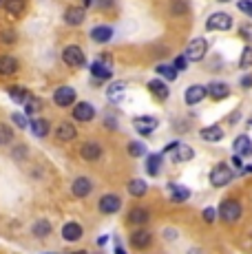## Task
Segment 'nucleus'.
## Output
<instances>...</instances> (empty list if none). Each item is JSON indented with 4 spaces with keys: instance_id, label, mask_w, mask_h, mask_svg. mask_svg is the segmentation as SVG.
I'll list each match as a JSON object with an SVG mask.
<instances>
[{
    "instance_id": "nucleus-1",
    "label": "nucleus",
    "mask_w": 252,
    "mask_h": 254,
    "mask_svg": "<svg viewBox=\"0 0 252 254\" xmlns=\"http://www.w3.org/2000/svg\"><path fill=\"white\" fill-rule=\"evenodd\" d=\"M219 217L224 219L226 223H235L237 219L241 217V203L237 199H226L219 206Z\"/></svg>"
},
{
    "instance_id": "nucleus-2",
    "label": "nucleus",
    "mask_w": 252,
    "mask_h": 254,
    "mask_svg": "<svg viewBox=\"0 0 252 254\" xmlns=\"http://www.w3.org/2000/svg\"><path fill=\"white\" fill-rule=\"evenodd\" d=\"M206 51H208V42L203 40V38H195V40L188 42L184 56L188 58V62H199V60L206 58Z\"/></svg>"
},
{
    "instance_id": "nucleus-3",
    "label": "nucleus",
    "mask_w": 252,
    "mask_h": 254,
    "mask_svg": "<svg viewBox=\"0 0 252 254\" xmlns=\"http://www.w3.org/2000/svg\"><path fill=\"white\" fill-rule=\"evenodd\" d=\"M232 182V168L228 164H217L210 173V184L215 188H221V186H228Z\"/></svg>"
},
{
    "instance_id": "nucleus-4",
    "label": "nucleus",
    "mask_w": 252,
    "mask_h": 254,
    "mask_svg": "<svg viewBox=\"0 0 252 254\" xmlns=\"http://www.w3.org/2000/svg\"><path fill=\"white\" fill-rule=\"evenodd\" d=\"M206 27L208 31H228L232 27V18L226 11H217L206 20Z\"/></svg>"
},
{
    "instance_id": "nucleus-5",
    "label": "nucleus",
    "mask_w": 252,
    "mask_h": 254,
    "mask_svg": "<svg viewBox=\"0 0 252 254\" xmlns=\"http://www.w3.org/2000/svg\"><path fill=\"white\" fill-rule=\"evenodd\" d=\"M62 60H64L66 66H84L86 58L77 45H69V47H64V51H62Z\"/></svg>"
},
{
    "instance_id": "nucleus-6",
    "label": "nucleus",
    "mask_w": 252,
    "mask_h": 254,
    "mask_svg": "<svg viewBox=\"0 0 252 254\" xmlns=\"http://www.w3.org/2000/svg\"><path fill=\"white\" fill-rule=\"evenodd\" d=\"M77 93L73 86H60V89H56V93H53V102H56L60 109H66V106H71L75 102Z\"/></svg>"
},
{
    "instance_id": "nucleus-7",
    "label": "nucleus",
    "mask_w": 252,
    "mask_h": 254,
    "mask_svg": "<svg viewBox=\"0 0 252 254\" xmlns=\"http://www.w3.org/2000/svg\"><path fill=\"white\" fill-rule=\"evenodd\" d=\"M133 126H135V130H137L139 135H151L153 130L159 126V122L155 120L153 115H144V117H135Z\"/></svg>"
},
{
    "instance_id": "nucleus-8",
    "label": "nucleus",
    "mask_w": 252,
    "mask_h": 254,
    "mask_svg": "<svg viewBox=\"0 0 252 254\" xmlns=\"http://www.w3.org/2000/svg\"><path fill=\"white\" fill-rule=\"evenodd\" d=\"M98 208H100L102 214H115L120 208H122V199H120L118 194H104V197L100 199Z\"/></svg>"
},
{
    "instance_id": "nucleus-9",
    "label": "nucleus",
    "mask_w": 252,
    "mask_h": 254,
    "mask_svg": "<svg viewBox=\"0 0 252 254\" xmlns=\"http://www.w3.org/2000/svg\"><path fill=\"white\" fill-rule=\"evenodd\" d=\"M206 95H208L206 86L192 84V86H188V89H186V93H184V100H186L188 106H195V104H199V102H203V97H206Z\"/></svg>"
},
{
    "instance_id": "nucleus-10",
    "label": "nucleus",
    "mask_w": 252,
    "mask_h": 254,
    "mask_svg": "<svg viewBox=\"0 0 252 254\" xmlns=\"http://www.w3.org/2000/svg\"><path fill=\"white\" fill-rule=\"evenodd\" d=\"M89 38L93 42H98V45H106V42L113 38V29L106 27V24H98V27H93L89 31Z\"/></svg>"
},
{
    "instance_id": "nucleus-11",
    "label": "nucleus",
    "mask_w": 252,
    "mask_h": 254,
    "mask_svg": "<svg viewBox=\"0 0 252 254\" xmlns=\"http://www.w3.org/2000/svg\"><path fill=\"white\" fill-rule=\"evenodd\" d=\"M73 117L77 122H91L95 117V109L89 104V102H77L73 106Z\"/></svg>"
},
{
    "instance_id": "nucleus-12",
    "label": "nucleus",
    "mask_w": 252,
    "mask_h": 254,
    "mask_svg": "<svg viewBox=\"0 0 252 254\" xmlns=\"http://www.w3.org/2000/svg\"><path fill=\"white\" fill-rule=\"evenodd\" d=\"M80 155L84 162H98L102 157V146L95 144V141H86V144L80 148Z\"/></svg>"
},
{
    "instance_id": "nucleus-13",
    "label": "nucleus",
    "mask_w": 252,
    "mask_h": 254,
    "mask_svg": "<svg viewBox=\"0 0 252 254\" xmlns=\"http://www.w3.org/2000/svg\"><path fill=\"white\" fill-rule=\"evenodd\" d=\"M153 243V234L151 230H144V228H139V230H135L130 234V246L133 248H148Z\"/></svg>"
},
{
    "instance_id": "nucleus-14",
    "label": "nucleus",
    "mask_w": 252,
    "mask_h": 254,
    "mask_svg": "<svg viewBox=\"0 0 252 254\" xmlns=\"http://www.w3.org/2000/svg\"><path fill=\"white\" fill-rule=\"evenodd\" d=\"M91 188H93V184L86 177H77V179H73V184H71V192H73V197H77V199L86 197V194L91 192Z\"/></svg>"
},
{
    "instance_id": "nucleus-15",
    "label": "nucleus",
    "mask_w": 252,
    "mask_h": 254,
    "mask_svg": "<svg viewBox=\"0 0 252 254\" xmlns=\"http://www.w3.org/2000/svg\"><path fill=\"white\" fill-rule=\"evenodd\" d=\"M208 95L215 102L226 100V97L230 95V86H228L226 82H210V84H208Z\"/></svg>"
},
{
    "instance_id": "nucleus-16",
    "label": "nucleus",
    "mask_w": 252,
    "mask_h": 254,
    "mask_svg": "<svg viewBox=\"0 0 252 254\" xmlns=\"http://www.w3.org/2000/svg\"><path fill=\"white\" fill-rule=\"evenodd\" d=\"M86 13H84V7H71L64 11V22L71 24V27H80L84 22Z\"/></svg>"
},
{
    "instance_id": "nucleus-17",
    "label": "nucleus",
    "mask_w": 252,
    "mask_h": 254,
    "mask_svg": "<svg viewBox=\"0 0 252 254\" xmlns=\"http://www.w3.org/2000/svg\"><path fill=\"white\" fill-rule=\"evenodd\" d=\"M232 150H235L239 157H250V155H252V141H250V137H246V135L237 137L235 141H232Z\"/></svg>"
},
{
    "instance_id": "nucleus-18",
    "label": "nucleus",
    "mask_w": 252,
    "mask_h": 254,
    "mask_svg": "<svg viewBox=\"0 0 252 254\" xmlns=\"http://www.w3.org/2000/svg\"><path fill=\"white\" fill-rule=\"evenodd\" d=\"M148 91L153 93L157 100H168V95H171V91H168V84H166V80H151L148 82Z\"/></svg>"
},
{
    "instance_id": "nucleus-19",
    "label": "nucleus",
    "mask_w": 252,
    "mask_h": 254,
    "mask_svg": "<svg viewBox=\"0 0 252 254\" xmlns=\"http://www.w3.org/2000/svg\"><path fill=\"white\" fill-rule=\"evenodd\" d=\"M80 237H82V226H80V223L69 221V223H64V226H62V239H64V241L73 243Z\"/></svg>"
},
{
    "instance_id": "nucleus-20",
    "label": "nucleus",
    "mask_w": 252,
    "mask_h": 254,
    "mask_svg": "<svg viewBox=\"0 0 252 254\" xmlns=\"http://www.w3.org/2000/svg\"><path fill=\"white\" fill-rule=\"evenodd\" d=\"M173 150H175V155H173V162H175V164L190 162L192 155H195V150H192L190 146H186V144H177Z\"/></svg>"
},
{
    "instance_id": "nucleus-21",
    "label": "nucleus",
    "mask_w": 252,
    "mask_h": 254,
    "mask_svg": "<svg viewBox=\"0 0 252 254\" xmlns=\"http://www.w3.org/2000/svg\"><path fill=\"white\" fill-rule=\"evenodd\" d=\"M56 135H58V139L60 141H71V139H75L77 130H75V126L71 124V122H62V124L56 128Z\"/></svg>"
},
{
    "instance_id": "nucleus-22",
    "label": "nucleus",
    "mask_w": 252,
    "mask_h": 254,
    "mask_svg": "<svg viewBox=\"0 0 252 254\" xmlns=\"http://www.w3.org/2000/svg\"><path fill=\"white\" fill-rule=\"evenodd\" d=\"M106 95H109L111 102H122V97L126 95V84L124 82H113V84H109V89H106Z\"/></svg>"
},
{
    "instance_id": "nucleus-23",
    "label": "nucleus",
    "mask_w": 252,
    "mask_h": 254,
    "mask_svg": "<svg viewBox=\"0 0 252 254\" xmlns=\"http://www.w3.org/2000/svg\"><path fill=\"white\" fill-rule=\"evenodd\" d=\"M199 137L201 139H206V141H221L224 139V128L221 126H206V128H201V133H199Z\"/></svg>"
},
{
    "instance_id": "nucleus-24",
    "label": "nucleus",
    "mask_w": 252,
    "mask_h": 254,
    "mask_svg": "<svg viewBox=\"0 0 252 254\" xmlns=\"http://www.w3.org/2000/svg\"><path fill=\"white\" fill-rule=\"evenodd\" d=\"M29 126H31V130H33V135H36V137H47V135H49V130H51V124L47 120H42V117L31 120V122H29Z\"/></svg>"
},
{
    "instance_id": "nucleus-25",
    "label": "nucleus",
    "mask_w": 252,
    "mask_h": 254,
    "mask_svg": "<svg viewBox=\"0 0 252 254\" xmlns=\"http://www.w3.org/2000/svg\"><path fill=\"white\" fill-rule=\"evenodd\" d=\"M128 223H130V226H146V223H148V210L133 208L128 212Z\"/></svg>"
},
{
    "instance_id": "nucleus-26",
    "label": "nucleus",
    "mask_w": 252,
    "mask_h": 254,
    "mask_svg": "<svg viewBox=\"0 0 252 254\" xmlns=\"http://www.w3.org/2000/svg\"><path fill=\"white\" fill-rule=\"evenodd\" d=\"M18 71V60L13 56H0V73L2 75H13Z\"/></svg>"
},
{
    "instance_id": "nucleus-27",
    "label": "nucleus",
    "mask_w": 252,
    "mask_h": 254,
    "mask_svg": "<svg viewBox=\"0 0 252 254\" xmlns=\"http://www.w3.org/2000/svg\"><path fill=\"white\" fill-rule=\"evenodd\" d=\"M89 69H91V75H93L95 80H111V77H113L111 69L106 64H102V62H93Z\"/></svg>"
},
{
    "instance_id": "nucleus-28",
    "label": "nucleus",
    "mask_w": 252,
    "mask_h": 254,
    "mask_svg": "<svg viewBox=\"0 0 252 254\" xmlns=\"http://www.w3.org/2000/svg\"><path fill=\"white\" fill-rule=\"evenodd\" d=\"M162 162H164V155L162 153H155V155H148L146 159V170L148 175H159V170H162Z\"/></svg>"
},
{
    "instance_id": "nucleus-29",
    "label": "nucleus",
    "mask_w": 252,
    "mask_h": 254,
    "mask_svg": "<svg viewBox=\"0 0 252 254\" xmlns=\"http://www.w3.org/2000/svg\"><path fill=\"white\" fill-rule=\"evenodd\" d=\"M155 71H157V75L166 82H173L177 77V69L173 64H159V66H155Z\"/></svg>"
},
{
    "instance_id": "nucleus-30",
    "label": "nucleus",
    "mask_w": 252,
    "mask_h": 254,
    "mask_svg": "<svg viewBox=\"0 0 252 254\" xmlns=\"http://www.w3.org/2000/svg\"><path fill=\"white\" fill-rule=\"evenodd\" d=\"M148 190V184L144 182V179H133V182L128 184V192L133 194V197H144Z\"/></svg>"
},
{
    "instance_id": "nucleus-31",
    "label": "nucleus",
    "mask_w": 252,
    "mask_h": 254,
    "mask_svg": "<svg viewBox=\"0 0 252 254\" xmlns=\"http://www.w3.org/2000/svg\"><path fill=\"white\" fill-rule=\"evenodd\" d=\"M168 188L173 190V194H171V199L173 201H186L188 197H190V190L186 188V186H177V184H171Z\"/></svg>"
},
{
    "instance_id": "nucleus-32",
    "label": "nucleus",
    "mask_w": 252,
    "mask_h": 254,
    "mask_svg": "<svg viewBox=\"0 0 252 254\" xmlns=\"http://www.w3.org/2000/svg\"><path fill=\"white\" fill-rule=\"evenodd\" d=\"M9 97H11L13 104H22V106H25V102L29 100V91L20 89V86H13V89H9Z\"/></svg>"
},
{
    "instance_id": "nucleus-33",
    "label": "nucleus",
    "mask_w": 252,
    "mask_h": 254,
    "mask_svg": "<svg viewBox=\"0 0 252 254\" xmlns=\"http://www.w3.org/2000/svg\"><path fill=\"white\" fill-rule=\"evenodd\" d=\"M42 111V100L40 97H31L29 95V100L25 102V113L27 115H38Z\"/></svg>"
},
{
    "instance_id": "nucleus-34",
    "label": "nucleus",
    "mask_w": 252,
    "mask_h": 254,
    "mask_svg": "<svg viewBox=\"0 0 252 254\" xmlns=\"http://www.w3.org/2000/svg\"><path fill=\"white\" fill-rule=\"evenodd\" d=\"M31 232L36 234L38 239H42V237H47V234L51 232V223L47 221V219H40V221H36L33 223V228H31Z\"/></svg>"
},
{
    "instance_id": "nucleus-35",
    "label": "nucleus",
    "mask_w": 252,
    "mask_h": 254,
    "mask_svg": "<svg viewBox=\"0 0 252 254\" xmlns=\"http://www.w3.org/2000/svg\"><path fill=\"white\" fill-rule=\"evenodd\" d=\"M2 4L11 16H20L22 9H25V0H2Z\"/></svg>"
},
{
    "instance_id": "nucleus-36",
    "label": "nucleus",
    "mask_w": 252,
    "mask_h": 254,
    "mask_svg": "<svg viewBox=\"0 0 252 254\" xmlns=\"http://www.w3.org/2000/svg\"><path fill=\"white\" fill-rule=\"evenodd\" d=\"M128 155L130 157H142V155H146V146L137 144V141H130L128 144Z\"/></svg>"
},
{
    "instance_id": "nucleus-37",
    "label": "nucleus",
    "mask_w": 252,
    "mask_h": 254,
    "mask_svg": "<svg viewBox=\"0 0 252 254\" xmlns=\"http://www.w3.org/2000/svg\"><path fill=\"white\" fill-rule=\"evenodd\" d=\"M239 66H241V69H250V66H252V47L250 45L244 49V53H241Z\"/></svg>"
},
{
    "instance_id": "nucleus-38",
    "label": "nucleus",
    "mask_w": 252,
    "mask_h": 254,
    "mask_svg": "<svg viewBox=\"0 0 252 254\" xmlns=\"http://www.w3.org/2000/svg\"><path fill=\"white\" fill-rule=\"evenodd\" d=\"M11 139H13V133H11V128L9 126H0V144H11Z\"/></svg>"
},
{
    "instance_id": "nucleus-39",
    "label": "nucleus",
    "mask_w": 252,
    "mask_h": 254,
    "mask_svg": "<svg viewBox=\"0 0 252 254\" xmlns=\"http://www.w3.org/2000/svg\"><path fill=\"white\" fill-rule=\"evenodd\" d=\"M11 120H13V124L20 126V128H27V126H29L27 113H13V115H11Z\"/></svg>"
},
{
    "instance_id": "nucleus-40",
    "label": "nucleus",
    "mask_w": 252,
    "mask_h": 254,
    "mask_svg": "<svg viewBox=\"0 0 252 254\" xmlns=\"http://www.w3.org/2000/svg\"><path fill=\"white\" fill-rule=\"evenodd\" d=\"M173 66H175L179 73L186 71V69H188V58H186V56H177V58H175V62H173Z\"/></svg>"
},
{
    "instance_id": "nucleus-41",
    "label": "nucleus",
    "mask_w": 252,
    "mask_h": 254,
    "mask_svg": "<svg viewBox=\"0 0 252 254\" xmlns=\"http://www.w3.org/2000/svg\"><path fill=\"white\" fill-rule=\"evenodd\" d=\"M237 7H239L241 11L248 13V16L252 18V0H239V2H237Z\"/></svg>"
},
{
    "instance_id": "nucleus-42",
    "label": "nucleus",
    "mask_w": 252,
    "mask_h": 254,
    "mask_svg": "<svg viewBox=\"0 0 252 254\" xmlns=\"http://www.w3.org/2000/svg\"><path fill=\"white\" fill-rule=\"evenodd\" d=\"M203 219H206V223H215L217 210L215 208H206V210H203Z\"/></svg>"
},
{
    "instance_id": "nucleus-43",
    "label": "nucleus",
    "mask_w": 252,
    "mask_h": 254,
    "mask_svg": "<svg viewBox=\"0 0 252 254\" xmlns=\"http://www.w3.org/2000/svg\"><path fill=\"white\" fill-rule=\"evenodd\" d=\"M2 42H7V45H13V42H16V33L13 31H2Z\"/></svg>"
},
{
    "instance_id": "nucleus-44",
    "label": "nucleus",
    "mask_w": 252,
    "mask_h": 254,
    "mask_svg": "<svg viewBox=\"0 0 252 254\" xmlns=\"http://www.w3.org/2000/svg\"><path fill=\"white\" fill-rule=\"evenodd\" d=\"M241 36H244L246 40L252 42V27H250V24H244V27H241Z\"/></svg>"
},
{
    "instance_id": "nucleus-45",
    "label": "nucleus",
    "mask_w": 252,
    "mask_h": 254,
    "mask_svg": "<svg viewBox=\"0 0 252 254\" xmlns=\"http://www.w3.org/2000/svg\"><path fill=\"white\" fill-rule=\"evenodd\" d=\"M241 86H244V89H250L252 86V75H246L244 80H241Z\"/></svg>"
},
{
    "instance_id": "nucleus-46",
    "label": "nucleus",
    "mask_w": 252,
    "mask_h": 254,
    "mask_svg": "<svg viewBox=\"0 0 252 254\" xmlns=\"http://www.w3.org/2000/svg\"><path fill=\"white\" fill-rule=\"evenodd\" d=\"M25 146H22V148H16V153H13V155H16V157H25Z\"/></svg>"
},
{
    "instance_id": "nucleus-47",
    "label": "nucleus",
    "mask_w": 252,
    "mask_h": 254,
    "mask_svg": "<svg viewBox=\"0 0 252 254\" xmlns=\"http://www.w3.org/2000/svg\"><path fill=\"white\" fill-rule=\"evenodd\" d=\"M232 164H235L237 168H241V157H239V155H237V157H232Z\"/></svg>"
},
{
    "instance_id": "nucleus-48",
    "label": "nucleus",
    "mask_w": 252,
    "mask_h": 254,
    "mask_svg": "<svg viewBox=\"0 0 252 254\" xmlns=\"http://www.w3.org/2000/svg\"><path fill=\"white\" fill-rule=\"evenodd\" d=\"M111 2H113V0H100V4H102V7H106V4H111Z\"/></svg>"
},
{
    "instance_id": "nucleus-49",
    "label": "nucleus",
    "mask_w": 252,
    "mask_h": 254,
    "mask_svg": "<svg viewBox=\"0 0 252 254\" xmlns=\"http://www.w3.org/2000/svg\"><path fill=\"white\" fill-rule=\"evenodd\" d=\"M244 173H252V166H244Z\"/></svg>"
},
{
    "instance_id": "nucleus-50",
    "label": "nucleus",
    "mask_w": 252,
    "mask_h": 254,
    "mask_svg": "<svg viewBox=\"0 0 252 254\" xmlns=\"http://www.w3.org/2000/svg\"><path fill=\"white\" fill-rule=\"evenodd\" d=\"M115 254H126V252L122 250V248H115Z\"/></svg>"
},
{
    "instance_id": "nucleus-51",
    "label": "nucleus",
    "mask_w": 252,
    "mask_h": 254,
    "mask_svg": "<svg viewBox=\"0 0 252 254\" xmlns=\"http://www.w3.org/2000/svg\"><path fill=\"white\" fill-rule=\"evenodd\" d=\"M95 0H84V7H89V4H93Z\"/></svg>"
},
{
    "instance_id": "nucleus-52",
    "label": "nucleus",
    "mask_w": 252,
    "mask_h": 254,
    "mask_svg": "<svg viewBox=\"0 0 252 254\" xmlns=\"http://www.w3.org/2000/svg\"><path fill=\"white\" fill-rule=\"evenodd\" d=\"M219 2H228V0H219Z\"/></svg>"
}]
</instances>
